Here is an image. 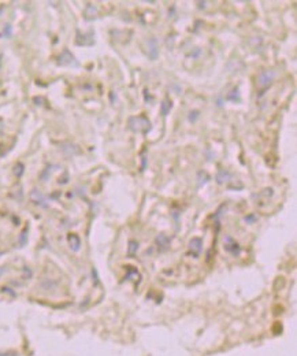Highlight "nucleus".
Returning a JSON list of instances; mask_svg holds the SVG:
<instances>
[{"label": "nucleus", "instance_id": "nucleus-1", "mask_svg": "<svg viewBox=\"0 0 297 356\" xmlns=\"http://www.w3.org/2000/svg\"><path fill=\"white\" fill-rule=\"evenodd\" d=\"M129 129L136 132V133H147L151 129V122L145 115H137L129 118Z\"/></svg>", "mask_w": 297, "mask_h": 356}, {"label": "nucleus", "instance_id": "nucleus-2", "mask_svg": "<svg viewBox=\"0 0 297 356\" xmlns=\"http://www.w3.org/2000/svg\"><path fill=\"white\" fill-rule=\"evenodd\" d=\"M223 248H225L226 252L232 253L233 256H237V255H240V252H241V248H240L238 243H236L232 237H225Z\"/></svg>", "mask_w": 297, "mask_h": 356}, {"label": "nucleus", "instance_id": "nucleus-3", "mask_svg": "<svg viewBox=\"0 0 297 356\" xmlns=\"http://www.w3.org/2000/svg\"><path fill=\"white\" fill-rule=\"evenodd\" d=\"M272 77H274V73L272 72H263V73L259 74L258 77V86H259L260 90H266L270 85V82L272 81Z\"/></svg>", "mask_w": 297, "mask_h": 356}, {"label": "nucleus", "instance_id": "nucleus-4", "mask_svg": "<svg viewBox=\"0 0 297 356\" xmlns=\"http://www.w3.org/2000/svg\"><path fill=\"white\" fill-rule=\"evenodd\" d=\"M188 249H189V253H191L193 257L199 256L200 252H201V249H203V241H201V239H199V237L192 239V240L189 241V247H188Z\"/></svg>", "mask_w": 297, "mask_h": 356}, {"label": "nucleus", "instance_id": "nucleus-5", "mask_svg": "<svg viewBox=\"0 0 297 356\" xmlns=\"http://www.w3.org/2000/svg\"><path fill=\"white\" fill-rule=\"evenodd\" d=\"M59 63L60 64H77L74 56L70 54V52L66 50V51L62 52V55L59 56Z\"/></svg>", "mask_w": 297, "mask_h": 356}, {"label": "nucleus", "instance_id": "nucleus-6", "mask_svg": "<svg viewBox=\"0 0 297 356\" xmlns=\"http://www.w3.org/2000/svg\"><path fill=\"white\" fill-rule=\"evenodd\" d=\"M156 245L161 251H165V249L169 248L170 239L167 236H165V234H159V236L156 237Z\"/></svg>", "mask_w": 297, "mask_h": 356}, {"label": "nucleus", "instance_id": "nucleus-7", "mask_svg": "<svg viewBox=\"0 0 297 356\" xmlns=\"http://www.w3.org/2000/svg\"><path fill=\"white\" fill-rule=\"evenodd\" d=\"M67 241H68V245H70V248H72L73 251H78V249H80L81 241L77 234H68Z\"/></svg>", "mask_w": 297, "mask_h": 356}, {"label": "nucleus", "instance_id": "nucleus-8", "mask_svg": "<svg viewBox=\"0 0 297 356\" xmlns=\"http://www.w3.org/2000/svg\"><path fill=\"white\" fill-rule=\"evenodd\" d=\"M148 44H151V47L148 50V56L151 59H156L157 58V47H156V41L153 39L148 40Z\"/></svg>", "mask_w": 297, "mask_h": 356}, {"label": "nucleus", "instance_id": "nucleus-9", "mask_svg": "<svg viewBox=\"0 0 297 356\" xmlns=\"http://www.w3.org/2000/svg\"><path fill=\"white\" fill-rule=\"evenodd\" d=\"M170 110H171V102L169 99H165L161 104V114L163 116H166L170 112Z\"/></svg>", "mask_w": 297, "mask_h": 356}, {"label": "nucleus", "instance_id": "nucleus-10", "mask_svg": "<svg viewBox=\"0 0 297 356\" xmlns=\"http://www.w3.org/2000/svg\"><path fill=\"white\" fill-rule=\"evenodd\" d=\"M229 178H230V173L226 172V170H221V172L217 174V181L219 182V184H223V182H226Z\"/></svg>", "mask_w": 297, "mask_h": 356}, {"label": "nucleus", "instance_id": "nucleus-11", "mask_svg": "<svg viewBox=\"0 0 297 356\" xmlns=\"http://www.w3.org/2000/svg\"><path fill=\"white\" fill-rule=\"evenodd\" d=\"M137 249H139V243L137 241H130L129 243V248H127V253H129V256H133L134 253L137 252Z\"/></svg>", "mask_w": 297, "mask_h": 356}, {"label": "nucleus", "instance_id": "nucleus-12", "mask_svg": "<svg viewBox=\"0 0 297 356\" xmlns=\"http://www.w3.org/2000/svg\"><path fill=\"white\" fill-rule=\"evenodd\" d=\"M126 273H127V274H126V278L127 279H130V278H132V277H134V278H139V277H140V275H139V271H137L136 269H134V267L127 266L126 267Z\"/></svg>", "mask_w": 297, "mask_h": 356}, {"label": "nucleus", "instance_id": "nucleus-13", "mask_svg": "<svg viewBox=\"0 0 297 356\" xmlns=\"http://www.w3.org/2000/svg\"><path fill=\"white\" fill-rule=\"evenodd\" d=\"M22 173H24V164L18 163L17 166H15V176L21 177Z\"/></svg>", "mask_w": 297, "mask_h": 356}]
</instances>
